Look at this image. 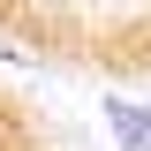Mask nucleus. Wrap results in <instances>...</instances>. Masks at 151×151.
Masks as SVG:
<instances>
[{"instance_id":"f03ea898","label":"nucleus","mask_w":151,"mask_h":151,"mask_svg":"<svg viewBox=\"0 0 151 151\" xmlns=\"http://www.w3.org/2000/svg\"><path fill=\"white\" fill-rule=\"evenodd\" d=\"M0 151H8V129H0Z\"/></svg>"},{"instance_id":"f257e3e1","label":"nucleus","mask_w":151,"mask_h":151,"mask_svg":"<svg viewBox=\"0 0 151 151\" xmlns=\"http://www.w3.org/2000/svg\"><path fill=\"white\" fill-rule=\"evenodd\" d=\"M106 121H113V136H121V151H151V106L106 98Z\"/></svg>"}]
</instances>
